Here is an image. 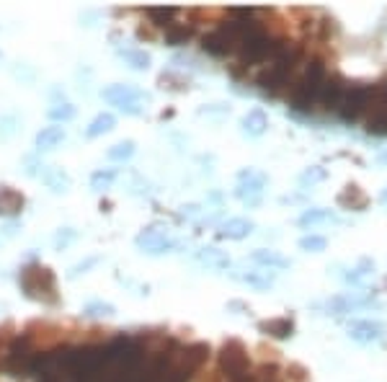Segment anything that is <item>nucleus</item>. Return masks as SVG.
Returning <instances> with one entry per match:
<instances>
[{"instance_id":"nucleus-1","label":"nucleus","mask_w":387,"mask_h":382,"mask_svg":"<svg viewBox=\"0 0 387 382\" xmlns=\"http://www.w3.org/2000/svg\"><path fill=\"white\" fill-rule=\"evenodd\" d=\"M299 60H302V47L284 42V44L279 47V52L258 70L256 85H258L266 96H279L282 90L290 88V78L292 73H294V68L299 65Z\"/></svg>"},{"instance_id":"nucleus-2","label":"nucleus","mask_w":387,"mask_h":382,"mask_svg":"<svg viewBox=\"0 0 387 382\" xmlns=\"http://www.w3.org/2000/svg\"><path fill=\"white\" fill-rule=\"evenodd\" d=\"M328 73H326V65L323 60H310L307 68L302 70V76L297 80L290 83L287 88V98H290V106L294 112H310L318 106L321 101V90H323V83H326Z\"/></svg>"},{"instance_id":"nucleus-3","label":"nucleus","mask_w":387,"mask_h":382,"mask_svg":"<svg viewBox=\"0 0 387 382\" xmlns=\"http://www.w3.org/2000/svg\"><path fill=\"white\" fill-rule=\"evenodd\" d=\"M18 285L29 300L44 302V305H57L60 294H57V277L54 271L44 263H26L18 274Z\"/></svg>"},{"instance_id":"nucleus-4","label":"nucleus","mask_w":387,"mask_h":382,"mask_svg":"<svg viewBox=\"0 0 387 382\" xmlns=\"http://www.w3.org/2000/svg\"><path fill=\"white\" fill-rule=\"evenodd\" d=\"M217 364L220 372L227 377V382H235L240 377L251 375V354H248L246 344L238 338H227L217 354Z\"/></svg>"},{"instance_id":"nucleus-5","label":"nucleus","mask_w":387,"mask_h":382,"mask_svg":"<svg viewBox=\"0 0 387 382\" xmlns=\"http://www.w3.org/2000/svg\"><path fill=\"white\" fill-rule=\"evenodd\" d=\"M101 98L114 104L119 112L132 114V117H140L145 112V104H150V93H145L142 88L132 85V83H114V85H106L101 90Z\"/></svg>"},{"instance_id":"nucleus-6","label":"nucleus","mask_w":387,"mask_h":382,"mask_svg":"<svg viewBox=\"0 0 387 382\" xmlns=\"http://www.w3.org/2000/svg\"><path fill=\"white\" fill-rule=\"evenodd\" d=\"M374 93H377V85H369V83H354V85H349V88L343 90L341 104H338L341 119L357 121L362 117H367L369 109H372Z\"/></svg>"},{"instance_id":"nucleus-7","label":"nucleus","mask_w":387,"mask_h":382,"mask_svg":"<svg viewBox=\"0 0 387 382\" xmlns=\"http://www.w3.org/2000/svg\"><path fill=\"white\" fill-rule=\"evenodd\" d=\"M23 338L31 344L34 352H52L67 338L65 328L57 326V323H47V321H31L23 330Z\"/></svg>"},{"instance_id":"nucleus-8","label":"nucleus","mask_w":387,"mask_h":382,"mask_svg":"<svg viewBox=\"0 0 387 382\" xmlns=\"http://www.w3.org/2000/svg\"><path fill=\"white\" fill-rule=\"evenodd\" d=\"M268 179L266 173L256 171V168H243L238 173V186H235V196L240 202H246L248 207H256L261 202V194L266 189Z\"/></svg>"},{"instance_id":"nucleus-9","label":"nucleus","mask_w":387,"mask_h":382,"mask_svg":"<svg viewBox=\"0 0 387 382\" xmlns=\"http://www.w3.org/2000/svg\"><path fill=\"white\" fill-rule=\"evenodd\" d=\"M134 243H137V248H140L142 253L148 256H160V253H168V251H173L176 248V243H173V238L168 235V230H165V225H148L145 230L134 238Z\"/></svg>"},{"instance_id":"nucleus-10","label":"nucleus","mask_w":387,"mask_h":382,"mask_svg":"<svg viewBox=\"0 0 387 382\" xmlns=\"http://www.w3.org/2000/svg\"><path fill=\"white\" fill-rule=\"evenodd\" d=\"M349 330V338L351 341H357L362 346H369V344H380L382 338H385V326L380 321H351L346 326Z\"/></svg>"},{"instance_id":"nucleus-11","label":"nucleus","mask_w":387,"mask_h":382,"mask_svg":"<svg viewBox=\"0 0 387 382\" xmlns=\"http://www.w3.org/2000/svg\"><path fill=\"white\" fill-rule=\"evenodd\" d=\"M367 132L374 137H387V98L374 93L372 109L367 114Z\"/></svg>"},{"instance_id":"nucleus-12","label":"nucleus","mask_w":387,"mask_h":382,"mask_svg":"<svg viewBox=\"0 0 387 382\" xmlns=\"http://www.w3.org/2000/svg\"><path fill=\"white\" fill-rule=\"evenodd\" d=\"M343 90H346V83H343L341 76H328L326 83H323L321 101H318V104H321L326 112H338V104H341V98H343Z\"/></svg>"},{"instance_id":"nucleus-13","label":"nucleus","mask_w":387,"mask_h":382,"mask_svg":"<svg viewBox=\"0 0 387 382\" xmlns=\"http://www.w3.org/2000/svg\"><path fill=\"white\" fill-rule=\"evenodd\" d=\"M26 207V196L13 186H0V217H18Z\"/></svg>"},{"instance_id":"nucleus-14","label":"nucleus","mask_w":387,"mask_h":382,"mask_svg":"<svg viewBox=\"0 0 387 382\" xmlns=\"http://www.w3.org/2000/svg\"><path fill=\"white\" fill-rule=\"evenodd\" d=\"M254 230H256V225L251 222V220L230 217V220H225L222 225H220V230H217V238H222V240H243V238H248V235H251Z\"/></svg>"},{"instance_id":"nucleus-15","label":"nucleus","mask_w":387,"mask_h":382,"mask_svg":"<svg viewBox=\"0 0 387 382\" xmlns=\"http://www.w3.org/2000/svg\"><path fill=\"white\" fill-rule=\"evenodd\" d=\"M338 207H343V210H351V212H362L367 210V204H369V199H367V194L362 191V186L359 184H346V186L341 189V194H338Z\"/></svg>"},{"instance_id":"nucleus-16","label":"nucleus","mask_w":387,"mask_h":382,"mask_svg":"<svg viewBox=\"0 0 387 382\" xmlns=\"http://www.w3.org/2000/svg\"><path fill=\"white\" fill-rule=\"evenodd\" d=\"M232 279H238L243 285L254 287V290H268V287H274V271L268 269H251V271H232Z\"/></svg>"},{"instance_id":"nucleus-17","label":"nucleus","mask_w":387,"mask_h":382,"mask_svg":"<svg viewBox=\"0 0 387 382\" xmlns=\"http://www.w3.org/2000/svg\"><path fill=\"white\" fill-rule=\"evenodd\" d=\"M194 34H196V26H194V23H179V21H173V23H168V26L163 29L165 44H171V47L189 44V42L194 39Z\"/></svg>"},{"instance_id":"nucleus-18","label":"nucleus","mask_w":387,"mask_h":382,"mask_svg":"<svg viewBox=\"0 0 387 382\" xmlns=\"http://www.w3.org/2000/svg\"><path fill=\"white\" fill-rule=\"evenodd\" d=\"M196 261L215 271L230 269V256L225 253V251H220V248H199L196 251Z\"/></svg>"},{"instance_id":"nucleus-19","label":"nucleus","mask_w":387,"mask_h":382,"mask_svg":"<svg viewBox=\"0 0 387 382\" xmlns=\"http://www.w3.org/2000/svg\"><path fill=\"white\" fill-rule=\"evenodd\" d=\"M258 330L271 338L284 341V338H290L294 333V323H292V318H271V321H261Z\"/></svg>"},{"instance_id":"nucleus-20","label":"nucleus","mask_w":387,"mask_h":382,"mask_svg":"<svg viewBox=\"0 0 387 382\" xmlns=\"http://www.w3.org/2000/svg\"><path fill=\"white\" fill-rule=\"evenodd\" d=\"M240 127L248 137H261L268 129V117L263 109H251V112L240 119Z\"/></svg>"},{"instance_id":"nucleus-21","label":"nucleus","mask_w":387,"mask_h":382,"mask_svg":"<svg viewBox=\"0 0 387 382\" xmlns=\"http://www.w3.org/2000/svg\"><path fill=\"white\" fill-rule=\"evenodd\" d=\"M65 127L52 124V127L39 129L37 137H34V145H37V150H54L60 143H65Z\"/></svg>"},{"instance_id":"nucleus-22","label":"nucleus","mask_w":387,"mask_h":382,"mask_svg":"<svg viewBox=\"0 0 387 382\" xmlns=\"http://www.w3.org/2000/svg\"><path fill=\"white\" fill-rule=\"evenodd\" d=\"M251 261L258 263L261 269H290V258H284L282 253H276V251H266V248H258L251 253Z\"/></svg>"},{"instance_id":"nucleus-23","label":"nucleus","mask_w":387,"mask_h":382,"mask_svg":"<svg viewBox=\"0 0 387 382\" xmlns=\"http://www.w3.org/2000/svg\"><path fill=\"white\" fill-rule=\"evenodd\" d=\"M42 181L52 189L54 194H65V191H70V186H73V179H70L62 168H54V165H49V168L42 171Z\"/></svg>"},{"instance_id":"nucleus-24","label":"nucleus","mask_w":387,"mask_h":382,"mask_svg":"<svg viewBox=\"0 0 387 382\" xmlns=\"http://www.w3.org/2000/svg\"><path fill=\"white\" fill-rule=\"evenodd\" d=\"M114 127H117V117H114L112 112H101L96 119L88 124V129H85V137H88V140H93V137L109 135Z\"/></svg>"},{"instance_id":"nucleus-25","label":"nucleus","mask_w":387,"mask_h":382,"mask_svg":"<svg viewBox=\"0 0 387 382\" xmlns=\"http://www.w3.org/2000/svg\"><path fill=\"white\" fill-rule=\"evenodd\" d=\"M297 222L302 227H315V225H323V222H338V217H335V215L331 210L315 207V210H305V212H302Z\"/></svg>"},{"instance_id":"nucleus-26","label":"nucleus","mask_w":387,"mask_h":382,"mask_svg":"<svg viewBox=\"0 0 387 382\" xmlns=\"http://www.w3.org/2000/svg\"><path fill=\"white\" fill-rule=\"evenodd\" d=\"M374 277V263L369 261V258H362V261L354 266V269H349V274H343V279L349 282V285H364L367 279Z\"/></svg>"},{"instance_id":"nucleus-27","label":"nucleus","mask_w":387,"mask_h":382,"mask_svg":"<svg viewBox=\"0 0 387 382\" xmlns=\"http://www.w3.org/2000/svg\"><path fill=\"white\" fill-rule=\"evenodd\" d=\"M157 85H160L163 90L184 93V90H189V78L186 76H179V73H173V70H168V73H160V78H157Z\"/></svg>"},{"instance_id":"nucleus-28","label":"nucleus","mask_w":387,"mask_h":382,"mask_svg":"<svg viewBox=\"0 0 387 382\" xmlns=\"http://www.w3.org/2000/svg\"><path fill=\"white\" fill-rule=\"evenodd\" d=\"M119 57L124 62H127L132 70H148L150 62H153V57H150V52H145V49H121Z\"/></svg>"},{"instance_id":"nucleus-29","label":"nucleus","mask_w":387,"mask_h":382,"mask_svg":"<svg viewBox=\"0 0 387 382\" xmlns=\"http://www.w3.org/2000/svg\"><path fill=\"white\" fill-rule=\"evenodd\" d=\"M132 155H134V143L132 140H121V143L112 145V148L106 150V157L114 160V163H124V160H129Z\"/></svg>"},{"instance_id":"nucleus-30","label":"nucleus","mask_w":387,"mask_h":382,"mask_svg":"<svg viewBox=\"0 0 387 382\" xmlns=\"http://www.w3.org/2000/svg\"><path fill=\"white\" fill-rule=\"evenodd\" d=\"M83 315H85V318H112V315H117V307H114L112 302L93 300L83 307Z\"/></svg>"},{"instance_id":"nucleus-31","label":"nucleus","mask_w":387,"mask_h":382,"mask_svg":"<svg viewBox=\"0 0 387 382\" xmlns=\"http://www.w3.org/2000/svg\"><path fill=\"white\" fill-rule=\"evenodd\" d=\"M114 181H117V171L114 168H104V171H96L90 176V189L93 191H106V189H112Z\"/></svg>"},{"instance_id":"nucleus-32","label":"nucleus","mask_w":387,"mask_h":382,"mask_svg":"<svg viewBox=\"0 0 387 382\" xmlns=\"http://www.w3.org/2000/svg\"><path fill=\"white\" fill-rule=\"evenodd\" d=\"M75 114H78V109H75L70 101H62V104H54L49 112H47V117L52 121H70L75 119Z\"/></svg>"},{"instance_id":"nucleus-33","label":"nucleus","mask_w":387,"mask_h":382,"mask_svg":"<svg viewBox=\"0 0 387 382\" xmlns=\"http://www.w3.org/2000/svg\"><path fill=\"white\" fill-rule=\"evenodd\" d=\"M326 179H328V171L323 165H310V168H305V171L299 173V184H302V186H315V184H321V181Z\"/></svg>"},{"instance_id":"nucleus-34","label":"nucleus","mask_w":387,"mask_h":382,"mask_svg":"<svg viewBox=\"0 0 387 382\" xmlns=\"http://www.w3.org/2000/svg\"><path fill=\"white\" fill-rule=\"evenodd\" d=\"M101 263V256H88V258H83V261L73 263L70 266V271H67V279H78L81 274H88L93 266H98Z\"/></svg>"},{"instance_id":"nucleus-35","label":"nucleus","mask_w":387,"mask_h":382,"mask_svg":"<svg viewBox=\"0 0 387 382\" xmlns=\"http://www.w3.org/2000/svg\"><path fill=\"white\" fill-rule=\"evenodd\" d=\"M299 248L307 253H323L328 248V240L323 235H305V238H299Z\"/></svg>"},{"instance_id":"nucleus-36","label":"nucleus","mask_w":387,"mask_h":382,"mask_svg":"<svg viewBox=\"0 0 387 382\" xmlns=\"http://www.w3.org/2000/svg\"><path fill=\"white\" fill-rule=\"evenodd\" d=\"M16 336H18V333H16L13 323H3V326H0V354H3V357L8 354V349H11V344L16 341Z\"/></svg>"},{"instance_id":"nucleus-37","label":"nucleus","mask_w":387,"mask_h":382,"mask_svg":"<svg viewBox=\"0 0 387 382\" xmlns=\"http://www.w3.org/2000/svg\"><path fill=\"white\" fill-rule=\"evenodd\" d=\"M75 238H78V232H75L73 227H62V230H57V235H54V248H57V251H65L67 246H73Z\"/></svg>"},{"instance_id":"nucleus-38","label":"nucleus","mask_w":387,"mask_h":382,"mask_svg":"<svg viewBox=\"0 0 387 382\" xmlns=\"http://www.w3.org/2000/svg\"><path fill=\"white\" fill-rule=\"evenodd\" d=\"M137 37L140 39H155L157 37V29L153 26V23H140V29H137Z\"/></svg>"},{"instance_id":"nucleus-39","label":"nucleus","mask_w":387,"mask_h":382,"mask_svg":"<svg viewBox=\"0 0 387 382\" xmlns=\"http://www.w3.org/2000/svg\"><path fill=\"white\" fill-rule=\"evenodd\" d=\"M181 210H184V215H189V217L199 215V207H196V204H189V207H181Z\"/></svg>"},{"instance_id":"nucleus-40","label":"nucleus","mask_w":387,"mask_h":382,"mask_svg":"<svg viewBox=\"0 0 387 382\" xmlns=\"http://www.w3.org/2000/svg\"><path fill=\"white\" fill-rule=\"evenodd\" d=\"M380 199H382V204H387V186H385V191H382V196H380Z\"/></svg>"}]
</instances>
